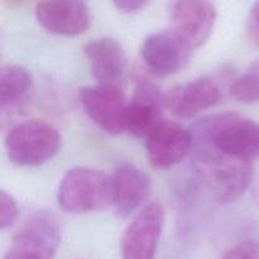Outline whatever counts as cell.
<instances>
[{"label":"cell","mask_w":259,"mask_h":259,"mask_svg":"<svg viewBox=\"0 0 259 259\" xmlns=\"http://www.w3.org/2000/svg\"><path fill=\"white\" fill-rule=\"evenodd\" d=\"M194 169L197 180L219 204L239 200L249 189L252 163L233 158L206 144H192Z\"/></svg>","instance_id":"obj_1"},{"label":"cell","mask_w":259,"mask_h":259,"mask_svg":"<svg viewBox=\"0 0 259 259\" xmlns=\"http://www.w3.org/2000/svg\"><path fill=\"white\" fill-rule=\"evenodd\" d=\"M194 143L206 144L233 158L252 162L259 157V123L238 114H215L191 129Z\"/></svg>","instance_id":"obj_2"},{"label":"cell","mask_w":259,"mask_h":259,"mask_svg":"<svg viewBox=\"0 0 259 259\" xmlns=\"http://www.w3.org/2000/svg\"><path fill=\"white\" fill-rule=\"evenodd\" d=\"M57 202L70 214L100 211L113 205L111 177L89 167L68 169L60 181Z\"/></svg>","instance_id":"obj_3"},{"label":"cell","mask_w":259,"mask_h":259,"mask_svg":"<svg viewBox=\"0 0 259 259\" xmlns=\"http://www.w3.org/2000/svg\"><path fill=\"white\" fill-rule=\"evenodd\" d=\"M61 136L57 129L43 120H27L13 126L5 136L8 158L17 166L34 167L57 154Z\"/></svg>","instance_id":"obj_4"},{"label":"cell","mask_w":259,"mask_h":259,"mask_svg":"<svg viewBox=\"0 0 259 259\" xmlns=\"http://www.w3.org/2000/svg\"><path fill=\"white\" fill-rule=\"evenodd\" d=\"M61 244V225L50 211L30 215L13 238L4 259H53Z\"/></svg>","instance_id":"obj_5"},{"label":"cell","mask_w":259,"mask_h":259,"mask_svg":"<svg viewBox=\"0 0 259 259\" xmlns=\"http://www.w3.org/2000/svg\"><path fill=\"white\" fill-rule=\"evenodd\" d=\"M169 30L189 48L194 51L209 40L217 20V8L210 2L181 0L168 7Z\"/></svg>","instance_id":"obj_6"},{"label":"cell","mask_w":259,"mask_h":259,"mask_svg":"<svg viewBox=\"0 0 259 259\" xmlns=\"http://www.w3.org/2000/svg\"><path fill=\"white\" fill-rule=\"evenodd\" d=\"M163 223L164 210L158 202H151L139 210L121 238V258L154 259Z\"/></svg>","instance_id":"obj_7"},{"label":"cell","mask_w":259,"mask_h":259,"mask_svg":"<svg viewBox=\"0 0 259 259\" xmlns=\"http://www.w3.org/2000/svg\"><path fill=\"white\" fill-rule=\"evenodd\" d=\"M80 103L89 118L109 134L125 132L128 104L119 85L88 86L80 90Z\"/></svg>","instance_id":"obj_8"},{"label":"cell","mask_w":259,"mask_h":259,"mask_svg":"<svg viewBox=\"0 0 259 259\" xmlns=\"http://www.w3.org/2000/svg\"><path fill=\"white\" fill-rule=\"evenodd\" d=\"M191 131L171 120H162L146 138V152L152 166L167 169L184 161L192 152Z\"/></svg>","instance_id":"obj_9"},{"label":"cell","mask_w":259,"mask_h":259,"mask_svg":"<svg viewBox=\"0 0 259 259\" xmlns=\"http://www.w3.org/2000/svg\"><path fill=\"white\" fill-rule=\"evenodd\" d=\"M34 14L43 29L52 34L65 37L83 34L91 22L88 5L73 0L40 2L35 7Z\"/></svg>","instance_id":"obj_10"},{"label":"cell","mask_w":259,"mask_h":259,"mask_svg":"<svg viewBox=\"0 0 259 259\" xmlns=\"http://www.w3.org/2000/svg\"><path fill=\"white\" fill-rule=\"evenodd\" d=\"M191 52L169 29L149 34L141 47L143 62L159 77L179 72L187 63Z\"/></svg>","instance_id":"obj_11"},{"label":"cell","mask_w":259,"mask_h":259,"mask_svg":"<svg viewBox=\"0 0 259 259\" xmlns=\"http://www.w3.org/2000/svg\"><path fill=\"white\" fill-rule=\"evenodd\" d=\"M166 96L154 83L143 81L136 89L126 108L125 132L137 138H147L161 123Z\"/></svg>","instance_id":"obj_12"},{"label":"cell","mask_w":259,"mask_h":259,"mask_svg":"<svg viewBox=\"0 0 259 259\" xmlns=\"http://www.w3.org/2000/svg\"><path fill=\"white\" fill-rule=\"evenodd\" d=\"M220 89L211 77H199L177 85L166 95V108L176 118L187 119L217 105Z\"/></svg>","instance_id":"obj_13"},{"label":"cell","mask_w":259,"mask_h":259,"mask_svg":"<svg viewBox=\"0 0 259 259\" xmlns=\"http://www.w3.org/2000/svg\"><path fill=\"white\" fill-rule=\"evenodd\" d=\"M113 181V205L119 217L128 218L142 206L151 191L149 176L133 163L116 167Z\"/></svg>","instance_id":"obj_14"},{"label":"cell","mask_w":259,"mask_h":259,"mask_svg":"<svg viewBox=\"0 0 259 259\" xmlns=\"http://www.w3.org/2000/svg\"><path fill=\"white\" fill-rule=\"evenodd\" d=\"M94 78L100 85H118L126 68L124 48L113 38H98L83 48Z\"/></svg>","instance_id":"obj_15"},{"label":"cell","mask_w":259,"mask_h":259,"mask_svg":"<svg viewBox=\"0 0 259 259\" xmlns=\"http://www.w3.org/2000/svg\"><path fill=\"white\" fill-rule=\"evenodd\" d=\"M33 86L29 71L19 65H5L0 70V106L2 110L24 103Z\"/></svg>","instance_id":"obj_16"},{"label":"cell","mask_w":259,"mask_h":259,"mask_svg":"<svg viewBox=\"0 0 259 259\" xmlns=\"http://www.w3.org/2000/svg\"><path fill=\"white\" fill-rule=\"evenodd\" d=\"M232 96L243 104L259 101V61L253 63L243 75L235 78L230 88Z\"/></svg>","instance_id":"obj_17"},{"label":"cell","mask_w":259,"mask_h":259,"mask_svg":"<svg viewBox=\"0 0 259 259\" xmlns=\"http://www.w3.org/2000/svg\"><path fill=\"white\" fill-rule=\"evenodd\" d=\"M18 217V205L14 197L7 191H0V228L2 230L12 227Z\"/></svg>","instance_id":"obj_18"},{"label":"cell","mask_w":259,"mask_h":259,"mask_svg":"<svg viewBox=\"0 0 259 259\" xmlns=\"http://www.w3.org/2000/svg\"><path fill=\"white\" fill-rule=\"evenodd\" d=\"M220 259H259V243L255 240L240 242Z\"/></svg>","instance_id":"obj_19"},{"label":"cell","mask_w":259,"mask_h":259,"mask_svg":"<svg viewBox=\"0 0 259 259\" xmlns=\"http://www.w3.org/2000/svg\"><path fill=\"white\" fill-rule=\"evenodd\" d=\"M247 34L250 42L259 47V2L254 3L247 18Z\"/></svg>","instance_id":"obj_20"},{"label":"cell","mask_w":259,"mask_h":259,"mask_svg":"<svg viewBox=\"0 0 259 259\" xmlns=\"http://www.w3.org/2000/svg\"><path fill=\"white\" fill-rule=\"evenodd\" d=\"M148 4V2H141V0H125V2H115L114 7L125 14H134L143 10Z\"/></svg>","instance_id":"obj_21"}]
</instances>
